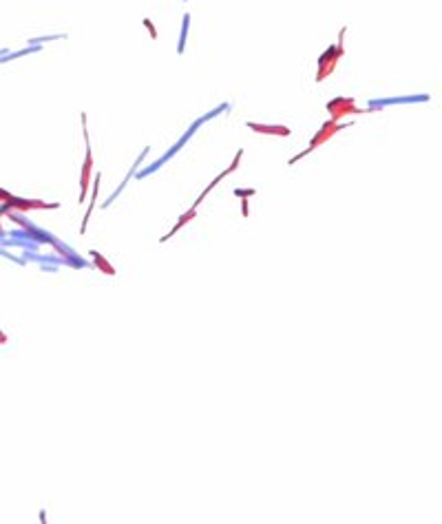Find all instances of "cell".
<instances>
[{
    "label": "cell",
    "mask_w": 442,
    "mask_h": 524,
    "mask_svg": "<svg viewBox=\"0 0 442 524\" xmlns=\"http://www.w3.org/2000/svg\"><path fill=\"white\" fill-rule=\"evenodd\" d=\"M248 195H255V190H237V197H248Z\"/></svg>",
    "instance_id": "9c48e42d"
},
{
    "label": "cell",
    "mask_w": 442,
    "mask_h": 524,
    "mask_svg": "<svg viewBox=\"0 0 442 524\" xmlns=\"http://www.w3.org/2000/svg\"><path fill=\"white\" fill-rule=\"evenodd\" d=\"M93 257H95V261H97V263H100V268H102V270H104V272H106V274H113V272H115V270H113V268H109V263H106V261H104V259H102V257H100V255H97V252H93Z\"/></svg>",
    "instance_id": "52a82bcc"
},
{
    "label": "cell",
    "mask_w": 442,
    "mask_h": 524,
    "mask_svg": "<svg viewBox=\"0 0 442 524\" xmlns=\"http://www.w3.org/2000/svg\"><path fill=\"white\" fill-rule=\"evenodd\" d=\"M338 129H341V124H336V120H332V122H325V124H323V129L318 131L316 135H314V140H312V144H310V149H308V150H303V153H301V155H296V157H294V159H290V164L298 162V159H301L303 155H308L310 150H314V149H316V146H321L323 142H327V140H330V137H332V135L336 133Z\"/></svg>",
    "instance_id": "7a4b0ae2"
},
{
    "label": "cell",
    "mask_w": 442,
    "mask_h": 524,
    "mask_svg": "<svg viewBox=\"0 0 442 524\" xmlns=\"http://www.w3.org/2000/svg\"><path fill=\"white\" fill-rule=\"evenodd\" d=\"M144 24H146V27H148V29H150V38H157V34H155V27H153V24H150V20H144Z\"/></svg>",
    "instance_id": "ba28073f"
},
{
    "label": "cell",
    "mask_w": 442,
    "mask_h": 524,
    "mask_svg": "<svg viewBox=\"0 0 442 524\" xmlns=\"http://www.w3.org/2000/svg\"><path fill=\"white\" fill-rule=\"evenodd\" d=\"M91 150H87V164H84V170H82V195H80V202H84V195H87V188H89V173H91Z\"/></svg>",
    "instance_id": "5b68a950"
},
{
    "label": "cell",
    "mask_w": 442,
    "mask_h": 524,
    "mask_svg": "<svg viewBox=\"0 0 442 524\" xmlns=\"http://www.w3.org/2000/svg\"><path fill=\"white\" fill-rule=\"evenodd\" d=\"M252 131H259V133H270V135H290L288 129H279V126H261V124H255V122H248Z\"/></svg>",
    "instance_id": "277c9868"
},
{
    "label": "cell",
    "mask_w": 442,
    "mask_h": 524,
    "mask_svg": "<svg viewBox=\"0 0 442 524\" xmlns=\"http://www.w3.org/2000/svg\"><path fill=\"white\" fill-rule=\"evenodd\" d=\"M192 217H195V210H190V212H188V215H184V217H182V219H179V222H177V226H175V228H173V230H170V232H168V237H173V235H175V232H177V230H182V226H184V224H186V222H190V219H192ZM168 237H164V239H162V241H166V239H168Z\"/></svg>",
    "instance_id": "8992f818"
},
{
    "label": "cell",
    "mask_w": 442,
    "mask_h": 524,
    "mask_svg": "<svg viewBox=\"0 0 442 524\" xmlns=\"http://www.w3.org/2000/svg\"><path fill=\"white\" fill-rule=\"evenodd\" d=\"M327 111L332 113V117H334V120H338V117L345 115V113H361V109H356V106H354V100L338 97V100H332L330 104H327Z\"/></svg>",
    "instance_id": "3957f363"
},
{
    "label": "cell",
    "mask_w": 442,
    "mask_h": 524,
    "mask_svg": "<svg viewBox=\"0 0 442 524\" xmlns=\"http://www.w3.org/2000/svg\"><path fill=\"white\" fill-rule=\"evenodd\" d=\"M341 56H343V44L327 49L325 56L318 60V75H316L318 82L325 80V75H330V73L334 71V67H336V62H338V58H341Z\"/></svg>",
    "instance_id": "6da1fadb"
}]
</instances>
